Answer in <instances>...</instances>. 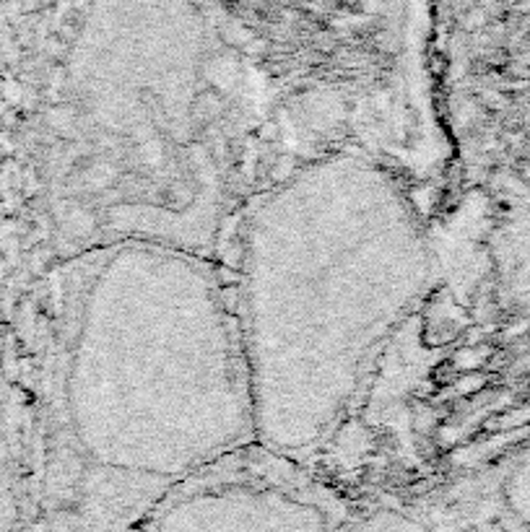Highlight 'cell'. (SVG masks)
<instances>
[{
	"label": "cell",
	"instance_id": "cell-4",
	"mask_svg": "<svg viewBox=\"0 0 530 532\" xmlns=\"http://www.w3.org/2000/svg\"><path fill=\"white\" fill-rule=\"evenodd\" d=\"M348 511L315 467L253 442L190 475L136 532H341Z\"/></svg>",
	"mask_w": 530,
	"mask_h": 532
},
{
	"label": "cell",
	"instance_id": "cell-7",
	"mask_svg": "<svg viewBox=\"0 0 530 532\" xmlns=\"http://www.w3.org/2000/svg\"><path fill=\"white\" fill-rule=\"evenodd\" d=\"M497 493L509 519L520 530L530 532V449L509 463L505 475L497 483Z\"/></svg>",
	"mask_w": 530,
	"mask_h": 532
},
{
	"label": "cell",
	"instance_id": "cell-6",
	"mask_svg": "<svg viewBox=\"0 0 530 532\" xmlns=\"http://www.w3.org/2000/svg\"><path fill=\"white\" fill-rule=\"evenodd\" d=\"M23 463L16 434L11 428L5 395L0 384V532H23L31 514L29 491L23 486Z\"/></svg>",
	"mask_w": 530,
	"mask_h": 532
},
{
	"label": "cell",
	"instance_id": "cell-5",
	"mask_svg": "<svg viewBox=\"0 0 530 532\" xmlns=\"http://www.w3.org/2000/svg\"><path fill=\"white\" fill-rule=\"evenodd\" d=\"M341 532H461L427 499H374L348 511Z\"/></svg>",
	"mask_w": 530,
	"mask_h": 532
},
{
	"label": "cell",
	"instance_id": "cell-2",
	"mask_svg": "<svg viewBox=\"0 0 530 532\" xmlns=\"http://www.w3.org/2000/svg\"><path fill=\"white\" fill-rule=\"evenodd\" d=\"M37 151L49 266L130 239L221 260L289 158L271 96L195 0H89L37 112Z\"/></svg>",
	"mask_w": 530,
	"mask_h": 532
},
{
	"label": "cell",
	"instance_id": "cell-1",
	"mask_svg": "<svg viewBox=\"0 0 530 532\" xmlns=\"http://www.w3.org/2000/svg\"><path fill=\"white\" fill-rule=\"evenodd\" d=\"M34 361L31 514L136 532L190 475L257 442L224 267L112 242L47 267Z\"/></svg>",
	"mask_w": 530,
	"mask_h": 532
},
{
	"label": "cell",
	"instance_id": "cell-3",
	"mask_svg": "<svg viewBox=\"0 0 530 532\" xmlns=\"http://www.w3.org/2000/svg\"><path fill=\"white\" fill-rule=\"evenodd\" d=\"M437 213L362 149L292 156L250 195L219 263L257 444L315 467L346 434L435 281Z\"/></svg>",
	"mask_w": 530,
	"mask_h": 532
}]
</instances>
